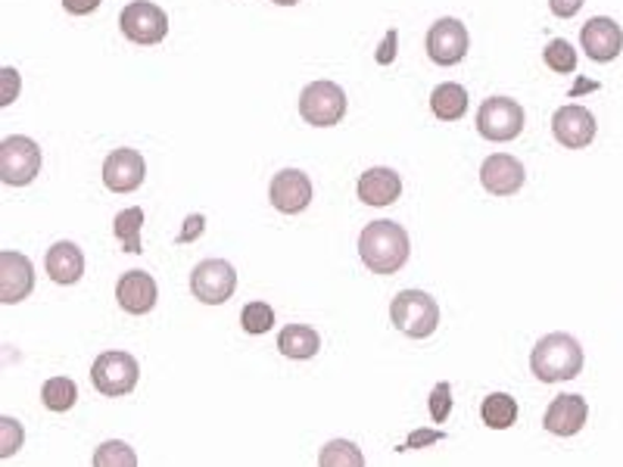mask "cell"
<instances>
[{
	"label": "cell",
	"instance_id": "obj_36",
	"mask_svg": "<svg viewBox=\"0 0 623 467\" xmlns=\"http://www.w3.org/2000/svg\"><path fill=\"white\" fill-rule=\"evenodd\" d=\"M440 437H442V434H434V430H418V437H411L409 446H421V442H437ZM409 446H406V449H409Z\"/></svg>",
	"mask_w": 623,
	"mask_h": 467
},
{
	"label": "cell",
	"instance_id": "obj_5",
	"mask_svg": "<svg viewBox=\"0 0 623 467\" xmlns=\"http://www.w3.org/2000/svg\"><path fill=\"white\" fill-rule=\"evenodd\" d=\"M41 172V147L31 137L13 135L0 140V182L26 187Z\"/></svg>",
	"mask_w": 623,
	"mask_h": 467
},
{
	"label": "cell",
	"instance_id": "obj_16",
	"mask_svg": "<svg viewBox=\"0 0 623 467\" xmlns=\"http://www.w3.org/2000/svg\"><path fill=\"white\" fill-rule=\"evenodd\" d=\"M527 182V172H524V163L508 156V153H493L484 159L480 166V184L487 187L493 196H512L517 194Z\"/></svg>",
	"mask_w": 623,
	"mask_h": 467
},
{
	"label": "cell",
	"instance_id": "obj_37",
	"mask_svg": "<svg viewBox=\"0 0 623 467\" xmlns=\"http://www.w3.org/2000/svg\"><path fill=\"white\" fill-rule=\"evenodd\" d=\"M274 3H278V7H296L300 0H274Z\"/></svg>",
	"mask_w": 623,
	"mask_h": 467
},
{
	"label": "cell",
	"instance_id": "obj_27",
	"mask_svg": "<svg viewBox=\"0 0 623 467\" xmlns=\"http://www.w3.org/2000/svg\"><path fill=\"white\" fill-rule=\"evenodd\" d=\"M94 467H137V453L123 439H109L104 446H97Z\"/></svg>",
	"mask_w": 623,
	"mask_h": 467
},
{
	"label": "cell",
	"instance_id": "obj_12",
	"mask_svg": "<svg viewBox=\"0 0 623 467\" xmlns=\"http://www.w3.org/2000/svg\"><path fill=\"white\" fill-rule=\"evenodd\" d=\"M580 45L586 50V57L595 62H611L623 53V29L609 19V16H595L580 31Z\"/></svg>",
	"mask_w": 623,
	"mask_h": 467
},
{
	"label": "cell",
	"instance_id": "obj_14",
	"mask_svg": "<svg viewBox=\"0 0 623 467\" xmlns=\"http://www.w3.org/2000/svg\"><path fill=\"white\" fill-rule=\"evenodd\" d=\"M147 175V163L144 156L132 147H119L107 156L104 163V184H107L113 194H132L144 184Z\"/></svg>",
	"mask_w": 623,
	"mask_h": 467
},
{
	"label": "cell",
	"instance_id": "obj_1",
	"mask_svg": "<svg viewBox=\"0 0 623 467\" xmlns=\"http://www.w3.org/2000/svg\"><path fill=\"white\" fill-rule=\"evenodd\" d=\"M411 243L406 227L390 218H378L362 231L359 237V256L366 262L368 272L374 274H396L409 262Z\"/></svg>",
	"mask_w": 623,
	"mask_h": 467
},
{
	"label": "cell",
	"instance_id": "obj_35",
	"mask_svg": "<svg viewBox=\"0 0 623 467\" xmlns=\"http://www.w3.org/2000/svg\"><path fill=\"white\" fill-rule=\"evenodd\" d=\"M100 7V0H62V10L72 16H88Z\"/></svg>",
	"mask_w": 623,
	"mask_h": 467
},
{
	"label": "cell",
	"instance_id": "obj_31",
	"mask_svg": "<svg viewBox=\"0 0 623 467\" xmlns=\"http://www.w3.org/2000/svg\"><path fill=\"white\" fill-rule=\"evenodd\" d=\"M427 406H430V418L437 424H442L449 418V411H452V387L440 380L434 390H430V399H427Z\"/></svg>",
	"mask_w": 623,
	"mask_h": 467
},
{
	"label": "cell",
	"instance_id": "obj_25",
	"mask_svg": "<svg viewBox=\"0 0 623 467\" xmlns=\"http://www.w3.org/2000/svg\"><path fill=\"white\" fill-rule=\"evenodd\" d=\"M319 467H366V455L350 439H331L319 453Z\"/></svg>",
	"mask_w": 623,
	"mask_h": 467
},
{
	"label": "cell",
	"instance_id": "obj_22",
	"mask_svg": "<svg viewBox=\"0 0 623 467\" xmlns=\"http://www.w3.org/2000/svg\"><path fill=\"white\" fill-rule=\"evenodd\" d=\"M430 109L440 121H458L468 113V91L456 85V81H446L437 85L430 94Z\"/></svg>",
	"mask_w": 623,
	"mask_h": 467
},
{
	"label": "cell",
	"instance_id": "obj_21",
	"mask_svg": "<svg viewBox=\"0 0 623 467\" xmlns=\"http://www.w3.org/2000/svg\"><path fill=\"white\" fill-rule=\"evenodd\" d=\"M278 349L293 359V362H309V359H315L321 349V337L315 328H309V324H288L284 331L278 333Z\"/></svg>",
	"mask_w": 623,
	"mask_h": 467
},
{
	"label": "cell",
	"instance_id": "obj_19",
	"mask_svg": "<svg viewBox=\"0 0 623 467\" xmlns=\"http://www.w3.org/2000/svg\"><path fill=\"white\" fill-rule=\"evenodd\" d=\"M356 191H359V200L366 206H393L396 200L402 196V178L396 175L393 168H368L356 184Z\"/></svg>",
	"mask_w": 623,
	"mask_h": 467
},
{
	"label": "cell",
	"instance_id": "obj_34",
	"mask_svg": "<svg viewBox=\"0 0 623 467\" xmlns=\"http://www.w3.org/2000/svg\"><path fill=\"white\" fill-rule=\"evenodd\" d=\"M203 227H206V218H203V215H191V218L184 222L182 234H178V243L197 241L199 234H203Z\"/></svg>",
	"mask_w": 623,
	"mask_h": 467
},
{
	"label": "cell",
	"instance_id": "obj_33",
	"mask_svg": "<svg viewBox=\"0 0 623 467\" xmlns=\"http://www.w3.org/2000/svg\"><path fill=\"white\" fill-rule=\"evenodd\" d=\"M583 3H586V0H548L552 13L558 16V19H574V16L583 10Z\"/></svg>",
	"mask_w": 623,
	"mask_h": 467
},
{
	"label": "cell",
	"instance_id": "obj_8",
	"mask_svg": "<svg viewBox=\"0 0 623 467\" xmlns=\"http://www.w3.org/2000/svg\"><path fill=\"white\" fill-rule=\"evenodd\" d=\"M237 290V272L228 259H203L191 272V293L206 305L228 302Z\"/></svg>",
	"mask_w": 623,
	"mask_h": 467
},
{
	"label": "cell",
	"instance_id": "obj_6",
	"mask_svg": "<svg viewBox=\"0 0 623 467\" xmlns=\"http://www.w3.org/2000/svg\"><path fill=\"white\" fill-rule=\"evenodd\" d=\"M119 29H123V35L132 45H163L168 35V16L163 7H156L150 0H135L119 16Z\"/></svg>",
	"mask_w": 623,
	"mask_h": 467
},
{
	"label": "cell",
	"instance_id": "obj_29",
	"mask_svg": "<svg viewBox=\"0 0 623 467\" xmlns=\"http://www.w3.org/2000/svg\"><path fill=\"white\" fill-rule=\"evenodd\" d=\"M241 324H244L246 333L262 337L274 328V309L269 302H246L241 309Z\"/></svg>",
	"mask_w": 623,
	"mask_h": 467
},
{
	"label": "cell",
	"instance_id": "obj_2",
	"mask_svg": "<svg viewBox=\"0 0 623 467\" xmlns=\"http://www.w3.org/2000/svg\"><path fill=\"white\" fill-rule=\"evenodd\" d=\"M530 371L543 383L574 380L583 371V347L571 333H548L530 352Z\"/></svg>",
	"mask_w": 623,
	"mask_h": 467
},
{
	"label": "cell",
	"instance_id": "obj_26",
	"mask_svg": "<svg viewBox=\"0 0 623 467\" xmlns=\"http://www.w3.org/2000/svg\"><path fill=\"white\" fill-rule=\"evenodd\" d=\"M78 399V387L76 380H69V377H50L45 387H41V402H45L50 411H69V408L76 406Z\"/></svg>",
	"mask_w": 623,
	"mask_h": 467
},
{
	"label": "cell",
	"instance_id": "obj_11",
	"mask_svg": "<svg viewBox=\"0 0 623 467\" xmlns=\"http://www.w3.org/2000/svg\"><path fill=\"white\" fill-rule=\"evenodd\" d=\"M269 200L278 212L284 215H300L312 203V178L300 168H284L272 178Z\"/></svg>",
	"mask_w": 623,
	"mask_h": 467
},
{
	"label": "cell",
	"instance_id": "obj_10",
	"mask_svg": "<svg viewBox=\"0 0 623 467\" xmlns=\"http://www.w3.org/2000/svg\"><path fill=\"white\" fill-rule=\"evenodd\" d=\"M468 47H471V38H468V29L461 19H437L430 31H427V57L437 62V66H456L468 57Z\"/></svg>",
	"mask_w": 623,
	"mask_h": 467
},
{
	"label": "cell",
	"instance_id": "obj_23",
	"mask_svg": "<svg viewBox=\"0 0 623 467\" xmlns=\"http://www.w3.org/2000/svg\"><path fill=\"white\" fill-rule=\"evenodd\" d=\"M140 225H144V210L135 206V210H123L116 218H113V234L123 246L125 253H135L140 256L144 253V243H140Z\"/></svg>",
	"mask_w": 623,
	"mask_h": 467
},
{
	"label": "cell",
	"instance_id": "obj_17",
	"mask_svg": "<svg viewBox=\"0 0 623 467\" xmlns=\"http://www.w3.org/2000/svg\"><path fill=\"white\" fill-rule=\"evenodd\" d=\"M586 418H590L586 399L580 392H562L546 408L543 424H546L548 434H555V437H574V434H580L586 427Z\"/></svg>",
	"mask_w": 623,
	"mask_h": 467
},
{
	"label": "cell",
	"instance_id": "obj_3",
	"mask_svg": "<svg viewBox=\"0 0 623 467\" xmlns=\"http://www.w3.org/2000/svg\"><path fill=\"white\" fill-rule=\"evenodd\" d=\"M390 321L411 340H427L440 328V305L425 290H402L390 302Z\"/></svg>",
	"mask_w": 623,
	"mask_h": 467
},
{
	"label": "cell",
	"instance_id": "obj_15",
	"mask_svg": "<svg viewBox=\"0 0 623 467\" xmlns=\"http://www.w3.org/2000/svg\"><path fill=\"white\" fill-rule=\"evenodd\" d=\"M35 290V269L22 253L16 250H3L0 253V302L3 305H16Z\"/></svg>",
	"mask_w": 623,
	"mask_h": 467
},
{
	"label": "cell",
	"instance_id": "obj_7",
	"mask_svg": "<svg viewBox=\"0 0 623 467\" xmlns=\"http://www.w3.org/2000/svg\"><path fill=\"white\" fill-rule=\"evenodd\" d=\"M300 116L315 128H331L347 116V94L334 81H312L300 94Z\"/></svg>",
	"mask_w": 623,
	"mask_h": 467
},
{
	"label": "cell",
	"instance_id": "obj_30",
	"mask_svg": "<svg viewBox=\"0 0 623 467\" xmlns=\"http://www.w3.org/2000/svg\"><path fill=\"white\" fill-rule=\"evenodd\" d=\"M22 424L16 418H0V458H13L16 449L22 446Z\"/></svg>",
	"mask_w": 623,
	"mask_h": 467
},
{
	"label": "cell",
	"instance_id": "obj_24",
	"mask_svg": "<svg viewBox=\"0 0 623 467\" xmlns=\"http://www.w3.org/2000/svg\"><path fill=\"white\" fill-rule=\"evenodd\" d=\"M480 418L493 430H508L517 421L515 396H508V392H489L487 399H484V406H480Z\"/></svg>",
	"mask_w": 623,
	"mask_h": 467
},
{
	"label": "cell",
	"instance_id": "obj_9",
	"mask_svg": "<svg viewBox=\"0 0 623 467\" xmlns=\"http://www.w3.org/2000/svg\"><path fill=\"white\" fill-rule=\"evenodd\" d=\"M477 132L487 140H515L524 132V106L512 97H487L477 109Z\"/></svg>",
	"mask_w": 623,
	"mask_h": 467
},
{
	"label": "cell",
	"instance_id": "obj_20",
	"mask_svg": "<svg viewBox=\"0 0 623 467\" xmlns=\"http://www.w3.org/2000/svg\"><path fill=\"white\" fill-rule=\"evenodd\" d=\"M45 269L53 284H62V286L78 284L81 274H85V253L78 250L76 243L69 241L53 243V246L47 250Z\"/></svg>",
	"mask_w": 623,
	"mask_h": 467
},
{
	"label": "cell",
	"instance_id": "obj_32",
	"mask_svg": "<svg viewBox=\"0 0 623 467\" xmlns=\"http://www.w3.org/2000/svg\"><path fill=\"white\" fill-rule=\"evenodd\" d=\"M0 81H3L0 106H10L16 100V94H19V85H22V78H19V72H16L13 66H7V69L0 72Z\"/></svg>",
	"mask_w": 623,
	"mask_h": 467
},
{
	"label": "cell",
	"instance_id": "obj_4",
	"mask_svg": "<svg viewBox=\"0 0 623 467\" xmlns=\"http://www.w3.org/2000/svg\"><path fill=\"white\" fill-rule=\"evenodd\" d=\"M137 377H140V364L135 356H128L123 349H109L100 352L91 364V383L94 390L104 392V396H128L137 387Z\"/></svg>",
	"mask_w": 623,
	"mask_h": 467
},
{
	"label": "cell",
	"instance_id": "obj_28",
	"mask_svg": "<svg viewBox=\"0 0 623 467\" xmlns=\"http://www.w3.org/2000/svg\"><path fill=\"white\" fill-rule=\"evenodd\" d=\"M543 60L552 72H558V76H567V72H574L577 69V50L571 41H564V38H555V41H548L546 50H543Z\"/></svg>",
	"mask_w": 623,
	"mask_h": 467
},
{
	"label": "cell",
	"instance_id": "obj_13",
	"mask_svg": "<svg viewBox=\"0 0 623 467\" xmlns=\"http://www.w3.org/2000/svg\"><path fill=\"white\" fill-rule=\"evenodd\" d=\"M552 135L567 150H583L595 140V116L583 106H562L552 116Z\"/></svg>",
	"mask_w": 623,
	"mask_h": 467
},
{
	"label": "cell",
	"instance_id": "obj_18",
	"mask_svg": "<svg viewBox=\"0 0 623 467\" xmlns=\"http://www.w3.org/2000/svg\"><path fill=\"white\" fill-rule=\"evenodd\" d=\"M116 300L123 305L128 315H147L156 300H159V286L153 281L150 274L140 272H125L116 284Z\"/></svg>",
	"mask_w": 623,
	"mask_h": 467
}]
</instances>
